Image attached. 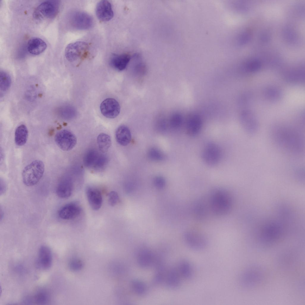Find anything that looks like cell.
Listing matches in <instances>:
<instances>
[{"label":"cell","instance_id":"1","mask_svg":"<svg viewBox=\"0 0 305 305\" xmlns=\"http://www.w3.org/2000/svg\"><path fill=\"white\" fill-rule=\"evenodd\" d=\"M274 143L284 151L292 155H301L304 148V137L301 130L291 126L277 125L271 131Z\"/></svg>","mask_w":305,"mask_h":305},{"label":"cell","instance_id":"32","mask_svg":"<svg viewBox=\"0 0 305 305\" xmlns=\"http://www.w3.org/2000/svg\"><path fill=\"white\" fill-rule=\"evenodd\" d=\"M11 79L7 72L1 71L0 72V89L3 92L7 91L10 87Z\"/></svg>","mask_w":305,"mask_h":305},{"label":"cell","instance_id":"4","mask_svg":"<svg viewBox=\"0 0 305 305\" xmlns=\"http://www.w3.org/2000/svg\"><path fill=\"white\" fill-rule=\"evenodd\" d=\"M60 6L59 1H45L36 7L33 13V17L35 19L39 21L53 19L57 15Z\"/></svg>","mask_w":305,"mask_h":305},{"label":"cell","instance_id":"23","mask_svg":"<svg viewBox=\"0 0 305 305\" xmlns=\"http://www.w3.org/2000/svg\"><path fill=\"white\" fill-rule=\"evenodd\" d=\"M206 203L202 199H198L194 203L192 211L194 217L198 220H203L206 218L208 207Z\"/></svg>","mask_w":305,"mask_h":305},{"label":"cell","instance_id":"31","mask_svg":"<svg viewBox=\"0 0 305 305\" xmlns=\"http://www.w3.org/2000/svg\"><path fill=\"white\" fill-rule=\"evenodd\" d=\"M132 289L133 292L139 296L144 295L147 292V287L145 284L142 281L134 279L131 282Z\"/></svg>","mask_w":305,"mask_h":305},{"label":"cell","instance_id":"30","mask_svg":"<svg viewBox=\"0 0 305 305\" xmlns=\"http://www.w3.org/2000/svg\"><path fill=\"white\" fill-rule=\"evenodd\" d=\"M97 141L99 149L102 153L106 152L111 145L110 136L105 133H101L98 136Z\"/></svg>","mask_w":305,"mask_h":305},{"label":"cell","instance_id":"19","mask_svg":"<svg viewBox=\"0 0 305 305\" xmlns=\"http://www.w3.org/2000/svg\"><path fill=\"white\" fill-rule=\"evenodd\" d=\"M202 125V121L200 116L196 115L191 116L188 119L186 124L187 134L192 137L196 136L200 132Z\"/></svg>","mask_w":305,"mask_h":305},{"label":"cell","instance_id":"25","mask_svg":"<svg viewBox=\"0 0 305 305\" xmlns=\"http://www.w3.org/2000/svg\"><path fill=\"white\" fill-rule=\"evenodd\" d=\"M115 137L119 144L123 146H127L129 144L131 139L130 130L127 126L121 125L116 130Z\"/></svg>","mask_w":305,"mask_h":305},{"label":"cell","instance_id":"20","mask_svg":"<svg viewBox=\"0 0 305 305\" xmlns=\"http://www.w3.org/2000/svg\"><path fill=\"white\" fill-rule=\"evenodd\" d=\"M131 59V56L127 54L121 55L113 54L110 61L112 67L117 70L122 71L124 70Z\"/></svg>","mask_w":305,"mask_h":305},{"label":"cell","instance_id":"12","mask_svg":"<svg viewBox=\"0 0 305 305\" xmlns=\"http://www.w3.org/2000/svg\"><path fill=\"white\" fill-rule=\"evenodd\" d=\"M100 109L102 114L109 118H114L119 114L120 107L118 102L112 98H107L101 103Z\"/></svg>","mask_w":305,"mask_h":305},{"label":"cell","instance_id":"11","mask_svg":"<svg viewBox=\"0 0 305 305\" xmlns=\"http://www.w3.org/2000/svg\"><path fill=\"white\" fill-rule=\"evenodd\" d=\"M241 125L248 134L253 135L256 133L259 127V122L255 114L250 110H245L240 117Z\"/></svg>","mask_w":305,"mask_h":305},{"label":"cell","instance_id":"5","mask_svg":"<svg viewBox=\"0 0 305 305\" xmlns=\"http://www.w3.org/2000/svg\"><path fill=\"white\" fill-rule=\"evenodd\" d=\"M90 46L87 43L77 41L68 44L65 51L66 59L71 62L84 60L88 57Z\"/></svg>","mask_w":305,"mask_h":305},{"label":"cell","instance_id":"3","mask_svg":"<svg viewBox=\"0 0 305 305\" xmlns=\"http://www.w3.org/2000/svg\"><path fill=\"white\" fill-rule=\"evenodd\" d=\"M45 170L42 161L37 160L32 161L24 169L22 173L23 181L26 186H32L37 184L42 178Z\"/></svg>","mask_w":305,"mask_h":305},{"label":"cell","instance_id":"6","mask_svg":"<svg viewBox=\"0 0 305 305\" xmlns=\"http://www.w3.org/2000/svg\"><path fill=\"white\" fill-rule=\"evenodd\" d=\"M201 157L205 164L209 166H214L218 164L221 159V150L216 143L208 142L202 150Z\"/></svg>","mask_w":305,"mask_h":305},{"label":"cell","instance_id":"36","mask_svg":"<svg viewBox=\"0 0 305 305\" xmlns=\"http://www.w3.org/2000/svg\"><path fill=\"white\" fill-rule=\"evenodd\" d=\"M261 64L259 61L253 60L248 62L246 65L245 69L248 72L254 73L260 69Z\"/></svg>","mask_w":305,"mask_h":305},{"label":"cell","instance_id":"38","mask_svg":"<svg viewBox=\"0 0 305 305\" xmlns=\"http://www.w3.org/2000/svg\"><path fill=\"white\" fill-rule=\"evenodd\" d=\"M108 201L110 205L112 206H115L119 200L117 193L114 191L110 192L108 194Z\"/></svg>","mask_w":305,"mask_h":305},{"label":"cell","instance_id":"9","mask_svg":"<svg viewBox=\"0 0 305 305\" xmlns=\"http://www.w3.org/2000/svg\"><path fill=\"white\" fill-rule=\"evenodd\" d=\"M262 270L259 267L251 268L244 271L240 277L241 285L245 287H250L259 284L263 276Z\"/></svg>","mask_w":305,"mask_h":305},{"label":"cell","instance_id":"34","mask_svg":"<svg viewBox=\"0 0 305 305\" xmlns=\"http://www.w3.org/2000/svg\"><path fill=\"white\" fill-rule=\"evenodd\" d=\"M148 156L151 160L154 161H159L164 158V155L159 150L155 148H151L148 152Z\"/></svg>","mask_w":305,"mask_h":305},{"label":"cell","instance_id":"22","mask_svg":"<svg viewBox=\"0 0 305 305\" xmlns=\"http://www.w3.org/2000/svg\"><path fill=\"white\" fill-rule=\"evenodd\" d=\"M73 185L72 180L69 178L62 180L58 185L56 193L59 197L66 198L70 197L73 191Z\"/></svg>","mask_w":305,"mask_h":305},{"label":"cell","instance_id":"13","mask_svg":"<svg viewBox=\"0 0 305 305\" xmlns=\"http://www.w3.org/2000/svg\"><path fill=\"white\" fill-rule=\"evenodd\" d=\"M52 262V252L50 248L46 246L40 248L37 258L36 264L39 269L46 270L51 266Z\"/></svg>","mask_w":305,"mask_h":305},{"label":"cell","instance_id":"2","mask_svg":"<svg viewBox=\"0 0 305 305\" xmlns=\"http://www.w3.org/2000/svg\"><path fill=\"white\" fill-rule=\"evenodd\" d=\"M208 199V203L210 211L217 216L225 215L231 208V196L225 189L220 187L214 189L211 191Z\"/></svg>","mask_w":305,"mask_h":305},{"label":"cell","instance_id":"15","mask_svg":"<svg viewBox=\"0 0 305 305\" xmlns=\"http://www.w3.org/2000/svg\"><path fill=\"white\" fill-rule=\"evenodd\" d=\"M137 262L139 266L142 268L150 267L155 262V257L153 253L147 248H141L137 253Z\"/></svg>","mask_w":305,"mask_h":305},{"label":"cell","instance_id":"29","mask_svg":"<svg viewBox=\"0 0 305 305\" xmlns=\"http://www.w3.org/2000/svg\"><path fill=\"white\" fill-rule=\"evenodd\" d=\"M100 155L95 150H88L84 157L83 162L85 166L88 168H93Z\"/></svg>","mask_w":305,"mask_h":305},{"label":"cell","instance_id":"14","mask_svg":"<svg viewBox=\"0 0 305 305\" xmlns=\"http://www.w3.org/2000/svg\"><path fill=\"white\" fill-rule=\"evenodd\" d=\"M71 17L72 24L77 29H88L92 25L93 21L92 18L85 13L76 12L73 14Z\"/></svg>","mask_w":305,"mask_h":305},{"label":"cell","instance_id":"33","mask_svg":"<svg viewBox=\"0 0 305 305\" xmlns=\"http://www.w3.org/2000/svg\"><path fill=\"white\" fill-rule=\"evenodd\" d=\"M265 95L267 99L273 101L278 100L282 96L280 90L275 87L267 88L265 91Z\"/></svg>","mask_w":305,"mask_h":305},{"label":"cell","instance_id":"8","mask_svg":"<svg viewBox=\"0 0 305 305\" xmlns=\"http://www.w3.org/2000/svg\"><path fill=\"white\" fill-rule=\"evenodd\" d=\"M263 228L260 236V241L263 245H271L278 239L281 234V227L276 223H268Z\"/></svg>","mask_w":305,"mask_h":305},{"label":"cell","instance_id":"37","mask_svg":"<svg viewBox=\"0 0 305 305\" xmlns=\"http://www.w3.org/2000/svg\"><path fill=\"white\" fill-rule=\"evenodd\" d=\"M73 108L69 106H66L60 108L58 111V113L62 116L66 118L72 117L74 113Z\"/></svg>","mask_w":305,"mask_h":305},{"label":"cell","instance_id":"7","mask_svg":"<svg viewBox=\"0 0 305 305\" xmlns=\"http://www.w3.org/2000/svg\"><path fill=\"white\" fill-rule=\"evenodd\" d=\"M183 239L188 248L196 251L205 249L208 243V240L205 236L193 230L185 232L183 235Z\"/></svg>","mask_w":305,"mask_h":305},{"label":"cell","instance_id":"27","mask_svg":"<svg viewBox=\"0 0 305 305\" xmlns=\"http://www.w3.org/2000/svg\"><path fill=\"white\" fill-rule=\"evenodd\" d=\"M28 131L27 127L22 124L16 129L15 132V141L16 145L21 146L24 145L27 140Z\"/></svg>","mask_w":305,"mask_h":305},{"label":"cell","instance_id":"17","mask_svg":"<svg viewBox=\"0 0 305 305\" xmlns=\"http://www.w3.org/2000/svg\"><path fill=\"white\" fill-rule=\"evenodd\" d=\"M86 192L89 203L91 208L94 210L99 209L102 202L101 192L95 188L89 186L86 188Z\"/></svg>","mask_w":305,"mask_h":305},{"label":"cell","instance_id":"16","mask_svg":"<svg viewBox=\"0 0 305 305\" xmlns=\"http://www.w3.org/2000/svg\"><path fill=\"white\" fill-rule=\"evenodd\" d=\"M96 13L98 19L102 21H108L113 16V12L110 3L107 0H102L97 4Z\"/></svg>","mask_w":305,"mask_h":305},{"label":"cell","instance_id":"39","mask_svg":"<svg viewBox=\"0 0 305 305\" xmlns=\"http://www.w3.org/2000/svg\"><path fill=\"white\" fill-rule=\"evenodd\" d=\"M154 183L155 187L158 189H162L165 186V181L161 176H157L154 180Z\"/></svg>","mask_w":305,"mask_h":305},{"label":"cell","instance_id":"24","mask_svg":"<svg viewBox=\"0 0 305 305\" xmlns=\"http://www.w3.org/2000/svg\"><path fill=\"white\" fill-rule=\"evenodd\" d=\"M165 282L166 286L171 289H176L180 286V274L176 268L173 267L169 270L166 273Z\"/></svg>","mask_w":305,"mask_h":305},{"label":"cell","instance_id":"21","mask_svg":"<svg viewBox=\"0 0 305 305\" xmlns=\"http://www.w3.org/2000/svg\"><path fill=\"white\" fill-rule=\"evenodd\" d=\"M47 47L46 43L41 39L34 37L30 39L27 42V49L31 54L38 55L43 52Z\"/></svg>","mask_w":305,"mask_h":305},{"label":"cell","instance_id":"10","mask_svg":"<svg viewBox=\"0 0 305 305\" xmlns=\"http://www.w3.org/2000/svg\"><path fill=\"white\" fill-rule=\"evenodd\" d=\"M55 140L58 147L65 151L72 150L75 146L77 141L74 134L66 130L58 132L55 136Z\"/></svg>","mask_w":305,"mask_h":305},{"label":"cell","instance_id":"26","mask_svg":"<svg viewBox=\"0 0 305 305\" xmlns=\"http://www.w3.org/2000/svg\"><path fill=\"white\" fill-rule=\"evenodd\" d=\"M178 271L180 275L185 279L190 280L194 275L193 266L188 260L183 259L179 262Z\"/></svg>","mask_w":305,"mask_h":305},{"label":"cell","instance_id":"18","mask_svg":"<svg viewBox=\"0 0 305 305\" xmlns=\"http://www.w3.org/2000/svg\"><path fill=\"white\" fill-rule=\"evenodd\" d=\"M81 212L79 206L73 203L67 204L60 210L58 215L61 219L64 220H71L77 217Z\"/></svg>","mask_w":305,"mask_h":305},{"label":"cell","instance_id":"40","mask_svg":"<svg viewBox=\"0 0 305 305\" xmlns=\"http://www.w3.org/2000/svg\"><path fill=\"white\" fill-rule=\"evenodd\" d=\"M70 267L73 270H77L82 267V264L79 260H73L71 262Z\"/></svg>","mask_w":305,"mask_h":305},{"label":"cell","instance_id":"28","mask_svg":"<svg viewBox=\"0 0 305 305\" xmlns=\"http://www.w3.org/2000/svg\"><path fill=\"white\" fill-rule=\"evenodd\" d=\"M50 295L48 292L44 290H40L37 291L31 298H29L26 300L28 303L33 302L38 304H44L48 303L50 300Z\"/></svg>","mask_w":305,"mask_h":305},{"label":"cell","instance_id":"35","mask_svg":"<svg viewBox=\"0 0 305 305\" xmlns=\"http://www.w3.org/2000/svg\"><path fill=\"white\" fill-rule=\"evenodd\" d=\"M108 161V158L106 155L100 154L93 169L97 171L102 170L106 166Z\"/></svg>","mask_w":305,"mask_h":305}]
</instances>
